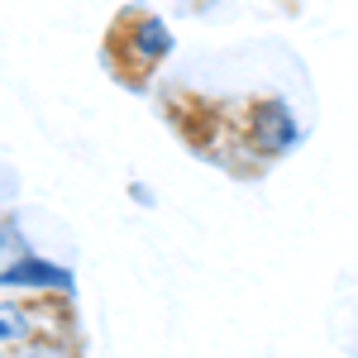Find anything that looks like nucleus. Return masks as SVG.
Here are the masks:
<instances>
[{
  "instance_id": "nucleus-2",
  "label": "nucleus",
  "mask_w": 358,
  "mask_h": 358,
  "mask_svg": "<svg viewBox=\"0 0 358 358\" xmlns=\"http://www.w3.org/2000/svg\"><path fill=\"white\" fill-rule=\"evenodd\" d=\"M239 134L244 148H253L258 158H282L301 143V120L292 110V101L282 96H263V101H248L239 115Z\"/></svg>"
},
{
  "instance_id": "nucleus-3",
  "label": "nucleus",
  "mask_w": 358,
  "mask_h": 358,
  "mask_svg": "<svg viewBox=\"0 0 358 358\" xmlns=\"http://www.w3.org/2000/svg\"><path fill=\"white\" fill-rule=\"evenodd\" d=\"M0 287H5V296H24V301H72V292H77L72 273L53 258H38V253L10 258L0 273Z\"/></svg>"
},
{
  "instance_id": "nucleus-5",
  "label": "nucleus",
  "mask_w": 358,
  "mask_h": 358,
  "mask_svg": "<svg viewBox=\"0 0 358 358\" xmlns=\"http://www.w3.org/2000/svg\"><path fill=\"white\" fill-rule=\"evenodd\" d=\"M5 358H82V349L72 339H38V344H29L20 354H5Z\"/></svg>"
},
{
  "instance_id": "nucleus-1",
  "label": "nucleus",
  "mask_w": 358,
  "mask_h": 358,
  "mask_svg": "<svg viewBox=\"0 0 358 358\" xmlns=\"http://www.w3.org/2000/svg\"><path fill=\"white\" fill-rule=\"evenodd\" d=\"M38 339H72V315L67 301H24V296H5L0 301V349L20 354Z\"/></svg>"
},
{
  "instance_id": "nucleus-4",
  "label": "nucleus",
  "mask_w": 358,
  "mask_h": 358,
  "mask_svg": "<svg viewBox=\"0 0 358 358\" xmlns=\"http://www.w3.org/2000/svg\"><path fill=\"white\" fill-rule=\"evenodd\" d=\"M124 48H129V62H138V72H153L177 53V34L167 29V20L138 10L124 20Z\"/></svg>"
}]
</instances>
